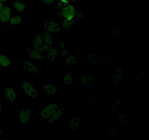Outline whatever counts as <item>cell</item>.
<instances>
[{"label":"cell","mask_w":149,"mask_h":140,"mask_svg":"<svg viewBox=\"0 0 149 140\" xmlns=\"http://www.w3.org/2000/svg\"><path fill=\"white\" fill-rule=\"evenodd\" d=\"M58 16L62 21H74L77 18H83V10H77L68 0H60L57 5Z\"/></svg>","instance_id":"1"},{"label":"cell","mask_w":149,"mask_h":140,"mask_svg":"<svg viewBox=\"0 0 149 140\" xmlns=\"http://www.w3.org/2000/svg\"><path fill=\"white\" fill-rule=\"evenodd\" d=\"M20 88L23 90V95L29 99H36L38 97V86L32 81L26 80L20 82Z\"/></svg>","instance_id":"2"},{"label":"cell","mask_w":149,"mask_h":140,"mask_svg":"<svg viewBox=\"0 0 149 140\" xmlns=\"http://www.w3.org/2000/svg\"><path fill=\"white\" fill-rule=\"evenodd\" d=\"M42 29L45 32L49 34L60 33L63 27L60 23H58L55 20H46L42 23Z\"/></svg>","instance_id":"3"},{"label":"cell","mask_w":149,"mask_h":140,"mask_svg":"<svg viewBox=\"0 0 149 140\" xmlns=\"http://www.w3.org/2000/svg\"><path fill=\"white\" fill-rule=\"evenodd\" d=\"M33 120V109L32 108L20 107L19 109V123L22 125H26Z\"/></svg>","instance_id":"4"},{"label":"cell","mask_w":149,"mask_h":140,"mask_svg":"<svg viewBox=\"0 0 149 140\" xmlns=\"http://www.w3.org/2000/svg\"><path fill=\"white\" fill-rule=\"evenodd\" d=\"M60 106L61 105L58 103L49 104L41 110V112L39 113V115L42 118L44 121H46L57 109H59Z\"/></svg>","instance_id":"5"},{"label":"cell","mask_w":149,"mask_h":140,"mask_svg":"<svg viewBox=\"0 0 149 140\" xmlns=\"http://www.w3.org/2000/svg\"><path fill=\"white\" fill-rule=\"evenodd\" d=\"M23 52L26 55H27L29 58L34 60H45V52L38 50L33 47H25L23 48Z\"/></svg>","instance_id":"6"},{"label":"cell","mask_w":149,"mask_h":140,"mask_svg":"<svg viewBox=\"0 0 149 140\" xmlns=\"http://www.w3.org/2000/svg\"><path fill=\"white\" fill-rule=\"evenodd\" d=\"M6 99L10 102H15L19 99V93L10 85H6L4 90Z\"/></svg>","instance_id":"7"},{"label":"cell","mask_w":149,"mask_h":140,"mask_svg":"<svg viewBox=\"0 0 149 140\" xmlns=\"http://www.w3.org/2000/svg\"><path fill=\"white\" fill-rule=\"evenodd\" d=\"M13 14H14V12L13 9L9 5L4 4L0 11V21L1 23H7Z\"/></svg>","instance_id":"8"},{"label":"cell","mask_w":149,"mask_h":140,"mask_svg":"<svg viewBox=\"0 0 149 140\" xmlns=\"http://www.w3.org/2000/svg\"><path fill=\"white\" fill-rule=\"evenodd\" d=\"M44 38V42H45V53L49 51V50L52 49L56 46V42L55 39L52 36V34L47 32H42Z\"/></svg>","instance_id":"9"},{"label":"cell","mask_w":149,"mask_h":140,"mask_svg":"<svg viewBox=\"0 0 149 140\" xmlns=\"http://www.w3.org/2000/svg\"><path fill=\"white\" fill-rule=\"evenodd\" d=\"M33 48L45 52V42L42 33H36L33 37Z\"/></svg>","instance_id":"10"},{"label":"cell","mask_w":149,"mask_h":140,"mask_svg":"<svg viewBox=\"0 0 149 140\" xmlns=\"http://www.w3.org/2000/svg\"><path fill=\"white\" fill-rule=\"evenodd\" d=\"M79 83L86 88L94 87V77L93 74H81L79 76Z\"/></svg>","instance_id":"11"},{"label":"cell","mask_w":149,"mask_h":140,"mask_svg":"<svg viewBox=\"0 0 149 140\" xmlns=\"http://www.w3.org/2000/svg\"><path fill=\"white\" fill-rule=\"evenodd\" d=\"M65 108L63 107V106H60V108L58 109H57L47 120L45 122L48 124H52L54 123L56 121H58L59 120H61L63 117L65 115Z\"/></svg>","instance_id":"12"},{"label":"cell","mask_w":149,"mask_h":140,"mask_svg":"<svg viewBox=\"0 0 149 140\" xmlns=\"http://www.w3.org/2000/svg\"><path fill=\"white\" fill-rule=\"evenodd\" d=\"M20 65L23 67L25 70L28 71L29 74H34L38 72V66L36 63L33 61H26L20 63Z\"/></svg>","instance_id":"13"},{"label":"cell","mask_w":149,"mask_h":140,"mask_svg":"<svg viewBox=\"0 0 149 140\" xmlns=\"http://www.w3.org/2000/svg\"><path fill=\"white\" fill-rule=\"evenodd\" d=\"M61 83L67 86H73L75 83V74L72 71H68L62 75Z\"/></svg>","instance_id":"14"},{"label":"cell","mask_w":149,"mask_h":140,"mask_svg":"<svg viewBox=\"0 0 149 140\" xmlns=\"http://www.w3.org/2000/svg\"><path fill=\"white\" fill-rule=\"evenodd\" d=\"M42 90L47 96L55 97L58 93V88L55 84H45L42 85Z\"/></svg>","instance_id":"15"},{"label":"cell","mask_w":149,"mask_h":140,"mask_svg":"<svg viewBox=\"0 0 149 140\" xmlns=\"http://www.w3.org/2000/svg\"><path fill=\"white\" fill-rule=\"evenodd\" d=\"M23 20V15H21L20 13H14V14L12 15V17L10 18V20H9L7 24L9 25L10 26H12V27H17V26H19L21 24Z\"/></svg>","instance_id":"16"},{"label":"cell","mask_w":149,"mask_h":140,"mask_svg":"<svg viewBox=\"0 0 149 140\" xmlns=\"http://www.w3.org/2000/svg\"><path fill=\"white\" fill-rule=\"evenodd\" d=\"M13 6L14 10H16L18 13H23V12L26 11L28 8H29L27 1H14Z\"/></svg>","instance_id":"17"},{"label":"cell","mask_w":149,"mask_h":140,"mask_svg":"<svg viewBox=\"0 0 149 140\" xmlns=\"http://www.w3.org/2000/svg\"><path fill=\"white\" fill-rule=\"evenodd\" d=\"M62 60L66 65L69 66H76L77 65V64H78L79 62L77 56H76V55L73 52H70L67 56H65V58H63Z\"/></svg>","instance_id":"18"},{"label":"cell","mask_w":149,"mask_h":140,"mask_svg":"<svg viewBox=\"0 0 149 140\" xmlns=\"http://www.w3.org/2000/svg\"><path fill=\"white\" fill-rule=\"evenodd\" d=\"M12 65V60L10 57L4 54H0V67L4 69H7Z\"/></svg>","instance_id":"19"},{"label":"cell","mask_w":149,"mask_h":140,"mask_svg":"<svg viewBox=\"0 0 149 140\" xmlns=\"http://www.w3.org/2000/svg\"><path fill=\"white\" fill-rule=\"evenodd\" d=\"M58 47L59 48H58V56L61 57L62 59L65 58V56H67V55L71 52V50H70L68 48H66V46H65L64 42H61V43L58 44Z\"/></svg>","instance_id":"20"},{"label":"cell","mask_w":149,"mask_h":140,"mask_svg":"<svg viewBox=\"0 0 149 140\" xmlns=\"http://www.w3.org/2000/svg\"><path fill=\"white\" fill-rule=\"evenodd\" d=\"M126 76V72L122 70H117L112 76V84H116L122 81L123 79H125Z\"/></svg>","instance_id":"21"},{"label":"cell","mask_w":149,"mask_h":140,"mask_svg":"<svg viewBox=\"0 0 149 140\" xmlns=\"http://www.w3.org/2000/svg\"><path fill=\"white\" fill-rule=\"evenodd\" d=\"M68 125L71 131H78L79 129L80 125L79 119L77 117H71L70 118L69 123Z\"/></svg>","instance_id":"22"},{"label":"cell","mask_w":149,"mask_h":140,"mask_svg":"<svg viewBox=\"0 0 149 140\" xmlns=\"http://www.w3.org/2000/svg\"><path fill=\"white\" fill-rule=\"evenodd\" d=\"M58 56V48H54L49 50L47 52H45V59L47 61H55L57 57Z\"/></svg>","instance_id":"23"},{"label":"cell","mask_w":149,"mask_h":140,"mask_svg":"<svg viewBox=\"0 0 149 140\" xmlns=\"http://www.w3.org/2000/svg\"><path fill=\"white\" fill-rule=\"evenodd\" d=\"M85 60L91 65H97L100 62V58L93 52H89L85 56Z\"/></svg>","instance_id":"24"},{"label":"cell","mask_w":149,"mask_h":140,"mask_svg":"<svg viewBox=\"0 0 149 140\" xmlns=\"http://www.w3.org/2000/svg\"><path fill=\"white\" fill-rule=\"evenodd\" d=\"M111 56V52H108V51L104 52L103 53H102L101 55H100V58H103L105 61H108V60L110 59Z\"/></svg>","instance_id":"25"},{"label":"cell","mask_w":149,"mask_h":140,"mask_svg":"<svg viewBox=\"0 0 149 140\" xmlns=\"http://www.w3.org/2000/svg\"><path fill=\"white\" fill-rule=\"evenodd\" d=\"M84 97L86 98V102L90 103V102H93L94 101V98H93V95L91 94H86L84 95Z\"/></svg>","instance_id":"26"},{"label":"cell","mask_w":149,"mask_h":140,"mask_svg":"<svg viewBox=\"0 0 149 140\" xmlns=\"http://www.w3.org/2000/svg\"><path fill=\"white\" fill-rule=\"evenodd\" d=\"M113 32H115V34L116 35H121L122 34L121 29H113Z\"/></svg>","instance_id":"27"},{"label":"cell","mask_w":149,"mask_h":140,"mask_svg":"<svg viewBox=\"0 0 149 140\" xmlns=\"http://www.w3.org/2000/svg\"><path fill=\"white\" fill-rule=\"evenodd\" d=\"M118 131H116V129H113L111 131V138H114V137H116V134H117Z\"/></svg>","instance_id":"28"},{"label":"cell","mask_w":149,"mask_h":140,"mask_svg":"<svg viewBox=\"0 0 149 140\" xmlns=\"http://www.w3.org/2000/svg\"><path fill=\"white\" fill-rule=\"evenodd\" d=\"M42 1L46 4H51L55 2V0H42Z\"/></svg>","instance_id":"29"},{"label":"cell","mask_w":149,"mask_h":140,"mask_svg":"<svg viewBox=\"0 0 149 140\" xmlns=\"http://www.w3.org/2000/svg\"><path fill=\"white\" fill-rule=\"evenodd\" d=\"M81 1V0H68V1H69L70 3H71V4H78L79 2V1Z\"/></svg>","instance_id":"30"},{"label":"cell","mask_w":149,"mask_h":140,"mask_svg":"<svg viewBox=\"0 0 149 140\" xmlns=\"http://www.w3.org/2000/svg\"><path fill=\"white\" fill-rule=\"evenodd\" d=\"M3 136H4V131H2V130H1V128H0V139Z\"/></svg>","instance_id":"31"},{"label":"cell","mask_w":149,"mask_h":140,"mask_svg":"<svg viewBox=\"0 0 149 140\" xmlns=\"http://www.w3.org/2000/svg\"><path fill=\"white\" fill-rule=\"evenodd\" d=\"M3 110H4V106H3V104L0 102V112H2Z\"/></svg>","instance_id":"32"},{"label":"cell","mask_w":149,"mask_h":140,"mask_svg":"<svg viewBox=\"0 0 149 140\" xmlns=\"http://www.w3.org/2000/svg\"><path fill=\"white\" fill-rule=\"evenodd\" d=\"M9 0H0V2L3 3V4H5V3L7 2Z\"/></svg>","instance_id":"33"},{"label":"cell","mask_w":149,"mask_h":140,"mask_svg":"<svg viewBox=\"0 0 149 140\" xmlns=\"http://www.w3.org/2000/svg\"><path fill=\"white\" fill-rule=\"evenodd\" d=\"M4 4H3V3L0 2V11H1V8H2V7H3V6H4Z\"/></svg>","instance_id":"34"},{"label":"cell","mask_w":149,"mask_h":140,"mask_svg":"<svg viewBox=\"0 0 149 140\" xmlns=\"http://www.w3.org/2000/svg\"><path fill=\"white\" fill-rule=\"evenodd\" d=\"M14 1H26L27 0H14Z\"/></svg>","instance_id":"35"},{"label":"cell","mask_w":149,"mask_h":140,"mask_svg":"<svg viewBox=\"0 0 149 140\" xmlns=\"http://www.w3.org/2000/svg\"><path fill=\"white\" fill-rule=\"evenodd\" d=\"M0 140H9V139H0Z\"/></svg>","instance_id":"36"},{"label":"cell","mask_w":149,"mask_h":140,"mask_svg":"<svg viewBox=\"0 0 149 140\" xmlns=\"http://www.w3.org/2000/svg\"><path fill=\"white\" fill-rule=\"evenodd\" d=\"M0 82H1V73H0Z\"/></svg>","instance_id":"37"},{"label":"cell","mask_w":149,"mask_h":140,"mask_svg":"<svg viewBox=\"0 0 149 140\" xmlns=\"http://www.w3.org/2000/svg\"><path fill=\"white\" fill-rule=\"evenodd\" d=\"M0 98H1V90H0Z\"/></svg>","instance_id":"38"}]
</instances>
